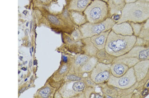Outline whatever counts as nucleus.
Masks as SVG:
<instances>
[{
    "label": "nucleus",
    "mask_w": 149,
    "mask_h": 98,
    "mask_svg": "<svg viewBox=\"0 0 149 98\" xmlns=\"http://www.w3.org/2000/svg\"><path fill=\"white\" fill-rule=\"evenodd\" d=\"M25 34L26 35H27L29 33V30L28 29H26L25 31Z\"/></svg>",
    "instance_id": "f704fd0d"
},
{
    "label": "nucleus",
    "mask_w": 149,
    "mask_h": 98,
    "mask_svg": "<svg viewBox=\"0 0 149 98\" xmlns=\"http://www.w3.org/2000/svg\"><path fill=\"white\" fill-rule=\"evenodd\" d=\"M130 68L125 64L120 62H113L110 67L111 75L120 77L125 74Z\"/></svg>",
    "instance_id": "ddd939ff"
},
{
    "label": "nucleus",
    "mask_w": 149,
    "mask_h": 98,
    "mask_svg": "<svg viewBox=\"0 0 149 98\" xmlns=\"http://www.w3.org/2000/svg\"><path fill=\"white\" fill-rule=\"evenodd\" d=\"M137 81L140 82L145 79L149 70V59L139 62L133 67Z\"/></svg>",
    "instance_id": "6e6552de"
},
{
    "label": "nucleus",
    "mask_w": 149,
    "mask_h": 98,
    "mask_svg": "<svg viewBox=\"0 0 149 98\" xmlns=\"http://www.w3.org/2000/svg\"><path fill=\"white\" fill-rule=\"evenodd\" d=\"M91 57L84 54L80 53L77 55L74 60V65L76 75H78L79 70Z\"/></svg>",
    "instance_id": "6ab92c4d"
},
{
    "label": "nucleus",
    "mask_w": 149,
    "mask_h": 98,
    "mask_svg": "<svg viewBox=\"0 0 149 98\" xmlns=\"http://www.w3.org/2000/svg\"><path fill=\"white\" fill-rule=\"evenodd\" d=\"M87 75V76L85 77V79L84 81L86 87H91L95 88L97 86H98V85L94 82L92 79L90 78L88 74Z\"/></svg>",
    "instance_id": "5701e85b"
},
{
    "label": "nucleus",
    "mask_w": 149,
    "mask_h": 98,
    "mask_svg": "<svg viewBox=\"0 0 149 98\" xmlns=\"http://www.w3.org/2000/svg\"><path fill=\"white\" fill-rule=\"evenodd\" d=\"M94 97L95 98H103L104 97V96L103 95H101L100 93L98 92H95L94 94Z\"/></svg>",
    "instance_id": "c85d7f7f"
},
{
    "label": "nucleus",
    "mask_w": 149,
    "mask_h": 98,
    "mask_svg": "<svg viewBox=\"0 0 149 98\" xmlns=\"http://www.w3.org/2000/svg\"><path fill=\"white\" fill-rule=\"evenodd\" d=\"M32 61L30 60L29 61V66L31 68L32 67Z\"/></svg>",
    "instance_id": "72a5a7b5"
},
{
    "label": "nucleus",
    "mask_w": 149,
    "mask_h": 98,
    "mask_svg": "<svg viewBox=\"0 0 149 98\" xmlns=\"http://www.w3.org/2000/svg\"><path fill=\"white\" fill-rule=\"evenodd\" d=\"M146 87L147 88H149V82L147 86H146Z\"/></svg>",
    "instance_id": "58836bf2"
},
{
    "label": "nucleus",
    "mask_w": 149,
    "mask_h": 98,
    "mask_svg": "<svg viewBox=\"0 0 149 98\" xmlns=\"http://www.w3.org/2000/svg\"><path fill=\"white\" fill-rule=\"evenodd\" d=\"M105 98L119 97V92L117 88L108 85L107 84L98 86Z\"/></svg>",
    "instance_id": "dca6fc26"
},
{
    "label": "nucleus",
    "mask_w": 149,
    "mask_h": 98,
    "mask_svg": "<svg viewBox=\"0 0 149 98\" xmlns=\"http://www.w3.org/2000/svg\"><path fill=\"white\" fill-rule=\"evenodd\" d=\"M130 23L134 32V35L136 37L139 36L141 31L143 27L144 23H135L129 22Z\"/></svg>",
    "instance_id": "aec40b11"
},
{
    "label": "nucleus",
    "mask_w": 149,
    "mask_h": 98,
    "mask_svg": "<svg viewBox=\"0 0 149 98\" xmlns=\"http://www.w3.org/2000/svg\"><path fill=\"white\" fill-rule=\"evenodd\" d=\"M73 37L74 39L75 40H80L83 39L82 34L78 28L73 31Z\"/></svg>",
    "instance_id": "393cba45"
},
{
    "label": "nucleus",
    "mask_w": 149,
    "mask_h": 98,
    "mask_svg": "<svg viewBox=\"0 0 149 98\" xmlns=\"http://www.w3.org/2000/svg\"><path fill=\"white\" fill-rule=\"evenodd\" d=\"M26 87H24V88H22V89H21L20 90V91H19V94H21V93H22L24 91L26 90Z\"/></svg>",
    "instance_id": "473e14b6"
},
{
    "label": "nucleus",
    "mask_w": 149,
    "mask_h": 98,
    "mask_svg": "<svg viewBox=\"0 0 149 98\" xmlns=\"http://www.w3.org/2000/svg\"><path fill=\"white\" fill-rule=\"evenodd\" d=\"M149 59V43L136 44L128 52L114 59L113 62H120L128 66L130 68L142 61Z\"/></svg>",
    "instance_id": "7ed1b4c3"
},
{
    "label": "nucleus",
    "mask_w": 149,
    "mask_h": 98,
    "mask_svg": "<svg viewBox=\"0 0 149 98\" xmlns=\"http://www.w3.org/2000/svg\"><path fill=\"white\" fill-rule=\"evenodd\" d=\"M92 0H68L67 10L84 12Z\"/></svg>",
    "instance_id": "9b49d317"
},
{
    "label": "nucleus",
    "mask_w": 149,
    "mask_h": 98,
    "mask_svg": "<svg viewBox=\"0 0 149 98\" xmlns=\"http://www.w3.org/2000/svg\"><path fill=\"white\" fill-rule=\"evenodd\" d=\"M143 1H145L149 2V0H143Z\"/></svg>",
    "instance_id": "79ce46f5"
},
{
    "label": "nucleus",
    "mask_w": 149,
    "mask_h": 98,
    "mask_svg": "<svg viewBox=\"0 0 149 98\" xmlns=\"http://www.w3.org/2000/svg\"><path fill=\"white\" fill-rule=\"evenodd\" d=\"M84 12L88 22L99 23L109 18V10L107 2L102 0H92Z\"/></svg>",
    "instance_id": "20e7f679"
},
{
    "label": "nucleus",
    "mask_w": 149,
    "mask_h": 98,
    "mask_svg": "<svg viewBox=\"0 0 149 98\" xmlns=\"http://www.w3.org/2000/svg\"><path fill=\"white\" fill-rule=\"evenodd\" d=\"M111 64H105L98 62L94 68L88 74L92 80L98 86L107 83L111 76Z\"/></svg>",
    "instance_id": "0eeeda50"
},
{
    "label": "nucleus",
    "mask_w": 149,
    "mask_h": 98,
    "mask_svg": "<svg viewBox=\"0 0 149 98\" xmlns=\"http://www.w3.org/2000/svg\"><path fill=\"white\" fill-rule=\"evenodd\" d=\"M111 30L117 34L123 36L134 35L133 28L128 22L116 23L113 26Z\"/></svg>",
    "instance_id": "9d476101"
},
{
    "label": "nucleus",
    "mask_w": 149,
    "mask_h": 98,
    "mask_svg": "<svg viewBox=\"0 0 149 98\" xmlns=\"http://www.w3.org/2000/svg\"><path fill=\"white\" fill-rule=\"evenodd\" d=\"M20 73V71H19L18 72V74H19V73Z\"/></svg>",
    "instance_id": "de8ad7c7"
},
{
    "label": "nucleus",
    "mask_w": 149,
    "mask_h": 98,
    "mask_svg": "<svg viewBox=\"0 0 149 98\" xmlns=\"http://www.w3.org/2000/svg\"><path fill=\"white\" fill-rule=\"evenodd\" d=\"M102 1H104L105 2H107L108 1H109V0H102Z\"/></svg>",
    "instance_id": "4c0bfd02"
},
{
    "label": "nucleus",
    "mask_w": 149,
    "mask_h": 98,
    "mask_svg": "<svg viewBox=\"0 0 149 98\" xmlns=\"http://www.w3.org/2000/svg\"><path fill=\"white\" fill-rule=\"evenodd\" d=\"M85 77L76 74L75 75H70L67 76L66 78L67 80L70 81H84Z\"/></svg>",
    "instance_id": "4be33fe9"
},
{
    "label": "nucleus",
    "mask_w": 149,
    "mask_h": 98,
    "mask_svg": "<svg viewBox=\"0 0 149 98\" xmlns=\"http://www.w3.org/2000/svg\"><path fill=\"white\" fill-rule=\"evenodd\" d=\"M81 41L83 45V53L90 57L95 56L98 50L91 41V38L84 39Z\"/></svg>",
    "instance_id": "4468645a"
},
{
    "label": "nucleus",
    "mask_w": 149,
    "mask_h": 98,
    "mask_svg": "<svg viewBox=\"0 0 149 98\" xmlns=\"http://www.w3.org/2000/svg\"><path fill=\"white\" fill-rule=\"evenodd\" d=\"M36 61H34V65H36Z\"/></svg>",
    "instance_id": "37998d69"
},
{
    "label": "nucleus",
    "mask_w": 149,
    "mask_h": 98,
    "mask_svg": "<svg viewBox=\"0 0 149 98\" xmlns=\"http://www.w3.org/2000/svg\"><path fill=\"white\" fill-rule=\"evenodd\" d=\"M111 30L91 37V41L98 50L105 49L108 36Z\"/></svg>",
    "instance_id": "f8f14e48"
},
{
    "label": "nucleus",
    "mask_w": 149,
    "mask_h": 98,
    "mask_svg": "<svg viewBox=\"0 0 149 98\" xmlns=\"http://www.w3.org/2000/svg\"><path fill=\"white\" fill-rule=\"evenodd\" d=\"M95 88L86 87L85 92V98H90L95 92Z\"/></svg>",
    "instance_id": "a878e982"
},
{
    "label": "nucleus",
    "mask_w": 149,
    "mask_h": 98,
    "mask_svg": "<svg viewBox=\"0 0 149 98\" xmlns=\"http://www.w3.org/2000/svg\"><path fill=\"white\" fill-rule=\"evenodd\" d=\"M67 60H68V58H67V57L64 56H63V61L64 62H65V63H67Z\"/></svg>",
    "instance_id": "7c9ffc66"
},
{
    "label": "nucleus",
    "mask_w": 149,
    "mask_h": 98,
    "mask_svg": "<svg viewBox=\"0 0 149 98\" xmlns=\"http://www.w3.org/2000/svg\"><path fill=\"white\" fill-rule=\"evenodd\" d=\"M32 52H33V47H32Z\"/></svg>",
    "instance_id": "c03bdc74"
},
{
    "label": "nucleus",
    "mask_w": 149,
    "mask_h": 98,
    "mask_svg": "<svg viewBox=\"0 0 149 98\" xmlns=\"http://www.w3.org/2000/svg\"><path fill=\"white\" fill-rule=\"evenodd\" d=\"M40 1H46V0H40Z\"/></svg>",
    "instance_id": "a18cd8bd"
},
{
    "label": "nucleus",
    "mask_w": 149,
    "mask_h": 98,
    "mask_svg": "<svg viewBox=\"0 0 149 98\" xmlns=\"http://www.w3.org/2000/svg\"><path fill=\"white\" fill-rule=\"evenodd\" d=\"M149 42V27H143L138 37Z\"/></svg>",
    "instance_id": "412c9836"
},
{
    "label": "nucleus",
    "mask_w": 149,
    "mask_h": 98,
    "mask_svg": "<svg viewBox=\"0 0 149 98\" xmlns=\"http://www.w3.org/2000/svg\"><path fill=\"white\" fill-rule=\"evenodd\" d=\"M30 54H31V56H32V52H31V49H30Z\"/></svg>",
    "instance_id": "ea45409f"
},
{
    "label": "nucleus",
    "mask_w": 149,
    "mask_h": 98,
    "mask_svg": "<svg viewBox=\"0 0 149 98\" xmlns=\"http://www.w3.org/2000/svg\"><path fill=\"white\" fill-rule=\"evenodd\" d=\"M68 66L66 64H64L62 66V67L60 69V70L59 72V73L60 75H62L65 73L68 70Z\"/></svg>",
    "instance_id": "bb28decb"
},
{
    "label": "nucleus",
    "mask_w": 149,
    "mask_h": 98,
    "mask_svg": "<svg viewBox=\"0 0 149 98\" xmlns=\"http://www.w3.org/2000/svg\"><path fill=\"white\" fill-rule=\"evenodd\" d=\"M149 27V18L144 23L143 27L144 28Z\"/></svg>",
    "instance_id": "c756f323"
},
{
    "label": "nucleus",
    "mask_w": 149,
    "mask_h": 98,
    "mask_svg": "<svg viewBox=\"0 0 149 98\" xmlns=\"http://www.w3.org/2000/svg\"><path fill=\"white\" fill-rule=\"evenodd\" d=\"M29 46H31V42H30L29 43Z\"/></svg>",
    "instance_id": "a19ab883"
},
{
    "label": "nucleus",
    "mask_w": 149,
    "mask_h": 98,
    "mask_svg": "<svg viewBox=\"0 0 149 98\" xmlns=\"http://www.w3.org/2000/svg\"><path fill=\"white\" fill-rule=\"evenodd\" d=\"M137 82L133 67L130 68L124 75L116 77L111 75L107 84L119 89H128Z\"/></svg>",
    "instance_id": "423d86ee"
},
{
    "label": "nucleus",
    "mask_w": 149,
    "mask_h": 98,
    "mask_svg": "<svg viewBox=\"0 0 149 98\" xmlns=\"http://www.w3.org/2000/svg\"><path fill=\"white\" fill-rule=\"evenodd\" d=\"M95 57L98 62L107 64H112L115 58L108 53L105 49L98 50Z\"/></svg>",
    "instance_id": "f3484780"
},
{
    "label": "nucleus",
    "mask_w": 149,
    "mask_h": 98,
    "mask_svg": "<svg viewBox=\"0 0 149 98\" xmlns=\"http://www.w3.org/2000/svg\"><path fill=\"white\" fill-rule=\"evenodd\" d=\"M149 18V2L143 0L126 3L117 23L124 22L145 23Z\"/></svg>",
    "instance_id": "f03ea898"
},
{
    "label": "nucleus",
    "mask_w": 149,
    "mask_h": 98,
    "mask_svg": "<svg viewBox=\"0 0 149 98\" xmlns=\"http://www.w3.org/2000/svg\"><path fill=\"white\" fill-rule=\"evenodd\" d=\"M22 69L24 71H26L27 70V69H26L25 68H22Z\"/></svg>",
    "instance_id": "c9c22d12"
},
{
    "label": "nucleus",
    "mask_w": 149,
    "mask_h": 98,
    "mask_svg": "<svg viewBox=\"0 0 149 98\" xmlns=\"http://www.w3.org/2000/svg\"><path fill=\"white\" fill-rule=\"evenodd\" d=\"M27 79H28L27 78H26V79L25 80V81H27Z\"/></svg>",
    "instance_id": "49530a36"
},
{
    "label": "nucleus",
    "mask_w": 149,
    "mask_h": 98,
    "mask_svg": "<svg viewBox=\"0 0 149 98\" xmlns=\"http://www.w3.org/2000/svg\"><path fill=\"white\" fill-rule=\"evenodd\" d=\"M116 23L111 18L99 23L88 22L78 28L83 36V38H91L102 32L111 30Z\"/></svg>",
    "instance_id": "39448f33"
},
{
    "label": "nucleus",
    "mask_w": 149,
    "mask_h": 98,
    "mask_svg": "<svg viewBox=\"0 0 149 98\" xmlns=\"http://www.w3.org/2000/svg\"><path fill=\"white\" fill-rule=\"evenodd\" d=\"M70 11V14L72 19L78 27L88 22L84 12L73 10Z\"/></svg>",
    "instance_id": "a211bd4d"
},
{
    "label": "nucleus",
    "mask_w": 149,
    "mask_h": 98,
    "mask_svg": "<svg viewBox=\"0 0 149 98\" xmlns=\"http://www.w3.org/2000/svg\"><path fill=\"white\" fill-rule=\"evenodd\" d=\"M137 37L134 35L123 36L117 34L111 30L107 38L105 49L116 58L128 52L135 45Z\"/></svg>",
    "instance_id": "f257e3e1"
},
{
    "label": "nucleus",
    "mask_w": 149,
    "mask_h": 98,
    "mask_svg": "<svg viewBox=\"0 0 149 98\" xmlns=\"http://www.w3.org/2000/svg\"><path fill=\"white\" fill-rule=\"evenodd\" d=\"M121 17V14H115L111 18L117 23L120 19Z\"/></svg>",
    "instance_id": "cd10ccee"
},
{
    "label": "nucleus",
    "mask_w": 149,
    "mask_h": 98,
    "mask_svg": "<svg viewBox=\"0 0 149 98\" xmlns=\"http://www.w3.org/2000/svg\"><path fill=\"white\" fill-rule=\"evenodd\" d=\"M98 61L96 57H92L81 67L79 71L78 75L84 76L85 74L90 73L95 68Z\"/></svg>",
    "instance_id": "2eb2a0df"
},
{
    "label": "nucleus",
    "mask_w": 149,
    "mask_h": 98,
    "mask_svg": "<svg viewBox=\"0 0 149 98\" xmlns=\"http://www.w3.org/2000/svg\"><path fill=\"white\" fill-rule=\"evenodd\" d=\"M23 58V57H22L20 56V57H19V59H20L21 61L22 60Z\"/></svg>",
    "instance_id": "e433bc0d"
},
{
    "label": "nucleus",
    "mask_w": 149,
    "mask_h": 98,
    "mask_svg": "<svg viewBox=\"0 0 149 98\" xmlns=\"http://www.w3.org/2000/svg\"><path fill=\"white\" fill-rule=\"evenodd\" d=\"M138 0H126V3H130V2H135L137 1Z\"/></svg>",
    "instance_id": "2f4dec72"
},
{
    "label": "nucleus",
    "mask_w": 149,
    "mask_h": 98,
    "mask_svg": "<svg viewBox=\"0 0 149 98\" xmlns=\"http://www.w3.org/2000/svg\"><path fill=\"white\" fill-rule=\"evenodd\" d=\"M107 3L109 10V18L115 14H121L126 3V0H109Z\"/></svg>",
    "instance_id": "1a4fd4ad"
},
{
    "label": "nucleus",
    "mask_w": 149,
    "mask_h": 98,
    "mask_svg": "<svg viewBox=\"0 0 149 98\" xmlns=\"http://www.w3.org/2000/svg\"><path fill=\"white\" fill-rule=\"evenodd\" d=\"M51 90L49 87H45L41 90L39 94L40 96L43 98H47L49 97Z\"/></svg>",
    "instance_id": "b1692460"
}]
</instances>
